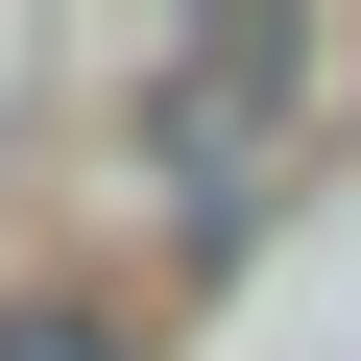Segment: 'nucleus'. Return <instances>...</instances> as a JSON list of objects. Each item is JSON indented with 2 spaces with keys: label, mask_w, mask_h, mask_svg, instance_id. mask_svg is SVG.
<instances>
[{
  "label": "nucleus",
  "mask_w": 361,
  "mask_h": 361,
  "mask_svg": "<svg viewBox=\"0 0 361 361\" xmlns=\"http://www.w3.org/2000/svg\"><path fill=\"white\" fill-rule=\"evenodd\" d=\"M0 361H121V313H97V289H25V313H0Z\"/></svg>",
  "instance_id": "1"
}]
</instances>
